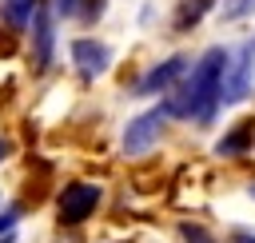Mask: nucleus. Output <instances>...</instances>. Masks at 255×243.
I'll return each mask as SVG.
<instances>
[{
    "mask_svg": "<svg viewBox=\"0 0 255 243\" xmlns=\"http://www.w3.org/2000/svg\"><path fill=\"white\" fill-rule=\"evenodd\" d=\"M36 8H40V0H4L0 4V16H4V24L12 32H24V28H32Z\"/></svg>",
    "mask_w": 255,
    "mask_h": 243,
    "instance_id": "obj_10",
    "label": "nucleus"
},
{
    "mask_svg": "<svg viewBox=\"0 0 255 243\" xmlns=\"http://www.w3.org/2000/svg\"><path fill=\"white\" fill-rule=\"evenodd\" d=\"M227 60H231L227 48H207L191 64V72L159 100L163 112L171 120H191V123L207 127L215 120V112L223 108V72H227Z\"/></svg>",
    "mask_w": 255,
    "mask_h": 243,
    "instance_id": "obj_1",
    "label": "nucleus"
},
{
    "mask_svg": "<svg viewBox=\"0 0 255 243\" xmlns=\"http://www.w3.org/2000/svg\"><path fill=\"white\" fill-rule=\"evenodd\" d=\"M247 191H251V199H255V183H251V187H247Z\"/></svg>",
    "mask_w": 255,
    "mask_h": 243,
    "instance_id": "obj_18",
    "label": "nucleus"
},
{
    "mask_svg": "<svg viewBox=\"0 0 255 243\" xmlns=\"http://www.w3.org/2000/svg\"><path fill=\"white\" fill-rule=\"evenodd\" d=\"M167 120H171V116L163 112V104H155V108L139 112L135 120H128V127H124V135H120L124 155H147V151L159 143V135H163V123H167Z\"/></svg>",
    "mask_w": 255,
    "mask_h": 243,
    "instance_id": "obj_3",
    "label": "nucleus"
},
{
    "mask_svg": "<svg viewBox=\"0 0 255 243\" xmlns=\"http://www.w3.org/2000/svg\"><path fill=\"white\" fill-rule=\"evenodd\" d=\"M52 4H56V12H60V16H72V12L80 8V0H52Z\"/></svg>",
    "mask_w": 255,
    "mask_h": 243,
    "instance_id": "obj_14",
    "label": "nucleus"
},
{
    "mask_svg": "<svg viewBox=\"0 0 255 243\" xmlns=\"http://www.w3.org/2000/svg\"><path fill=\"white\" fill-rule=\"evenodd\" d=\"M231 243H255V231H243V227H235V231H231Z\"/></svg>",
    "mask_w": 255,
    "mask_h": 243,
    "instance_id": "obj_15",
    "label": "nucleus"
},
{
    "mask_svg": "<svg viewBox=\"0 0 255 243\" xmlns=\"http://www.w3.org/2000/svg\"><path fill=\"white\" fill-rule=\"evenodd\" d=\"M8 155H12V143H8V139H4V135H0V163H4V159H8Z\"/></svg>",
    "mask_w": 255,
    "mask_h": 243,
    "instance_id": "obj_16",
    "label": "nucleus"
},
{
    "mask_svg": "<svg viewBox=\"0 0 255 243\" xmlns=\"http://www.w3.org/2000/svg\"><path fill=\"white\" fill-rule=\"evenodd\" d=\"M0 243H16V231H12V235H4V239H0Z\"/></svg>",
    "mask_w": 255,
    "mask_h": 243,
    "instance_id": "obj_17",
    "label": "nucleus"
},
{
    "mask_svg": "<svg viewBox=\"0 0 255 243\" xmlns=\"http://www.w3.org/2000/svg\"><path fill=\"white\" fill-rule=\"evenodd\" d=\"M52 52H56V28H52V8L40 0L36 16H32V68L48 72L52 68Z\"/></svg>",
    "mask_w": 255,
    "mask_h": 243,
    "instance_id": "obj_7",
    "label": "nucleus"
},
{
    "mask_svg": "<svg viewBox=\"0 0 255 243\" xmlns=\"http://www.w3.org/2000/svg\"><path fill=\"white\" fill-rule=\"evenodd\" d=\"M187 72H191L187 56H167L163 64H151V68L139 76V84H135V92H131V96H167V92H171Z\"/></svg>",
    "mask_w": 255,
    "mask_h": 243,
    "instance_id": "obj_4",
    "label": "nucleus"
},
{
    "mask_svg": "<svg viewBox=\"0 0 255 243\" xmlns=\"http://www.w3.org/2000/svg\"><path fill=\"white\" fill-rule=\"evenodd\" d=\"M251 143H255V120H239L231 131H223V135H219L215 155L235 159V155H247V151H251Z\"/></svg>",
    "mask_w": 255,
    "mask_h": 243,
    "instance_id": "obj_8",
    "label": "nucleus"
},
{
    "mask_svg": "<svg viewBox=\"0 0 255 243\" xmlns=\"http://www.w3.org/2000/svg\"><path fill=\"white\" fill-rule=\"evenodd\" d=\"M215 4H219V0H179V8H175V16H171V28H175V32H191Z\"/></svg>",
    "mask_w": 255,
    "mask_h": 243,
    "instance_id": "obj_9",
    "label": "nucleus"
},
{
    "mask_svg": "<svg viewBox=\"0 0 255 243\" xmlns=\"http://www.w3.org/2000/svg\"><path fill=\"white\" fill-rule=\"evenodd\" d=\"M100 199H104L100 183H84V179L64 183V187H60V195H56V215H60V223H64V227H80L84 219H92V215H96Z\"/></svg>",
    "mask_w": 255,
    "mask_h": 243,
    "instance_id": "obj_2",
    "label": "nucleus"
},
{
    "mask_svg": "<svg viewBox=\"0 0 255 243\" xmlns=\"http://www.w3.org/2000/svg\"><path fill=\"white\" fill-rule=\"evenodd\" d=\"M16 219H20V211H4V215H0V239L16 231Z\"/></svg>",
    "mask_w": 255,
    "mask_h": 243,
    "instance_id": "obj_13",
    "label": "nucleus"
},
{
    "mask_svg": "<svg viewBox=\"0 0 255 243\" xmlns=\"http://www.w3.org/2000/svg\"><path fill=\"white\" fill-rule=\"evenodd\" d=\"M251 12H255V0H219V16L227 24H235V20L251 16Z\"/></svg>",
    "mask_w": 255,
    "mask_h": 243,
    "instance_id": "obj_11",
    "label": "nucleus"
},
{
    "mask_svg": "<svg viewBox=\"0 0 255 243\" xmlns=\"http://www.w3.org/2000/svg\"><path fill=\"white\" fill-rule=\"evenodd\" d=\"M72 64H76L80 80H84V84H92V80H100V76L112 68V48H108L104 40L80 36V40H72Z\"/></svg>",
    "mask_w": 255,
    "mask_h": 243,
    "instance_id": "obj_6",
    "label": "nucleus"
},
{
    "mask_svg": "<svg viewBox=\"0 0 255 243\" xmlns=\"http://www.w3.org/2000/svg\"><path fill=\"white\" fill-rule=\"evenodd\" d=\"M251 80H255V40H247L235 52V60H227V72H223V104H239L251 92Z\"/></svg>",
    "mask_w": 255,
    "mask_h": 243,
    "instance_id": "obj_5",
    "label": "nucleus"
},
{
    "mask_svg": "<svg viewBox=\"0 0 255 243\" xmlns=\"http://www.w3.org/2000/svg\"><path fill=\"white\" fill-rule=\"evenodd\" d=\"M179 239H183V243H219L203 223H187V219L179 223Z\"/></svg>",
    "mask_w": 255,
    "mask_h": 243,
    "instance_id": "obj_12",
    "label": "nucleus"
}]
</instances>
